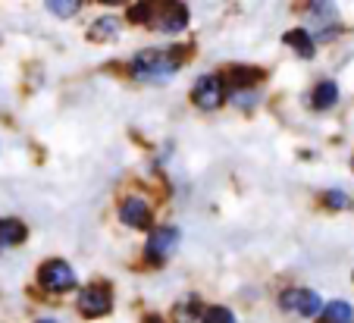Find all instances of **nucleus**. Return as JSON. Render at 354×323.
Returning a JSON list of instances; mask_svg holds the SVG:
<instances>
[{
  "label": "nucleus",
  "mask_w": 354,
  "mask_h": 323,
  "mask_svg": "<svg viewBox=\"0 0 354 323\" xmlns=\"http://www.w3.org/2000/svg\"><path fill=\"white\" fill-rule=\"evenodd\" d=\"M79 308L85 317H104L113 308V292L107 286H88L79 292Z\"/></svg>",
  "instance_id": "39448f33"
},
{
  "label": "nucleus",
  "mask_w": 354,
  "mask_h": 323,
  "mask_svg": "<svg viewBox=\"0 0 354 323\" xmlns=\"http://www.w3.org/2000/svg\"><path fill=\"white\" fill-rule=\"evenodd\" d=\"M28 229L19 220H0V245H19L26 242Z\"/></svg>",
  "instance_id": "f8f14e48"
},
{
  "label": "nucleus",
  "mask_w": 354,
  "mask_h": 323,
  "mask_svg": "<svg viewBox=\"0 0 354 323\" xmlns=\"http://www.w3.org/2000/svg\"><path fill=\"white\" fill-rule=\"evenodd\" d=\"M185 22H188V7H182V3H160V10H154L151 26H157L163 35H176L185 28Z\"/></svg>",
  "instance_id": "0eeeda50"
},
{
  "label": "nucleus",
  "mask_w": 354,
  "mask_h": 323,
  "mask_svg": "<svg viewBox=\"0 0 354 323\" xmlns=\"http://www.w3.org/2000/svg\"><path fill=\"white\" fill-rule=\"evenodd\" d=\"M279 304L286 311H292V314H298V317H317L323 311L320 295L310 292V289H286L279 295Z\"/></svg>",
  "instance_id": "20e7f679"
},
{
  "label": "nucleus",
  "mask_w": 354,
  "mask_h": 323,
  "mask_svg": "<svg viewBox=\"0 0 354 323\" xmlns=\"http://www.w3.org/2000/svg\"><path fill=\"white\" fill-rule=\"evenodd\" d=\"M79 7H82L79 0H50V3H47V10L54 16H75Z\"/></svg>",
  "instance_id": "dca6fc26"
},
{
  "label": "nucleus",
  "mask_w": 354,
  "mask_h": 323,
  "mask_svg": "<svg viewBox=\"0 0 354 323\" xmlns=\"http://www.w3.org/2000/svg\"><path fill=\"white\" fill-rule=\"evenodd\" d=\"M192 101L201 110H216L226 101V85H223L220 75H201L192 88Z\"/></svg>",
  "instance_id": "7ed1b4c3"
},
{
  "label": "nucleus",
  "mask_w": 354,
  "mask_h": 323,
  "mask_svg": "<svg viewBox=\"0 0 354 323\" xmlns=\"http://www.w3.org/2000/svg\"><path fill=\"white\" fill-rule=\"evenodd\" d=\"M323 323H354V308L348 302L323 304Z\"/></svg>",
  "instance_id": "ddd939ff"
},
{
  "label": "nucleus",
  "mask_w": 354,
  "mask_h": 323,
  "mask_svg": "<svg viewBox=\"0 0 354 323\" xmlns=\"http://www.w3.org/2000/svg\"><path fill=\"white\" fill-rule=\"evenodd\" d=\"M38 283H41V289H47V292H69L75 286V273L66 261H57L54 257V261L41 264Z\"/></svg>",
  "instance_id": "f03ea898"
},
{
  "label": "nucleus",
  "mask_w": 354,
  "mask_h": 323,
  "mask_svg": "<svg viewBox=\"0 0 354 323\" xmlns=\"http://www.w3.org/2000/svg\"><path fill=\"white\" fill-rule=\"evenodd\" d=\"M151 19H154V7L151 3H135L129 10V22H151Z\"/></svg>",
  "instance_id": "f3484780"
},
{
  "label": "nucleus",
  "mask_w": 354,
  "mask_h": 323,
  "mask_svg": "<svg viewBox=\"0 0 354 323\" xmlns=\"http://www.w3.org/2000/svg\"><path fill=\"white\" fill-rule=\"evenodd\" d=\"M323 201L329 204V207H335V210H342V207H348V195H342V192H326V198H323Z\"/></svg>",
  "instance_id": "a211bd4d"
},
{
  "label": "nucleus",
  "mask_w": 354,
  "mask_h": 323,
  "mask_svg": "<svg viewBox=\"0 0 354 323\" xmlns=\"http://www.w3.org/2000/svg\"><path fill=\"white\" fill-rule=\"evenodd\" d=\"M147 323H163V320H160V317H147Z\"/></svg>",
  "instance_id": "aec40b11"
},
{
  "label": "nucleus",
  "mask_w": 354,
  "mask_h": 323,
  "mask_svg": "<svg viewBox=\"0 0 354 323\" xmlns=\"http://www.w3.org/2000/svg\"><path fill=\"white\" fill-rule=\"evenodd\" d=\"M201 323H235V317L223 304H210V308L201 311Z\"/></svg>",
  "instance_id": "2eb2a0df"
},
{
  "label": "nucleus",
  "mask_w": 354,
  "mask_h": 323,
  "mask_svg": "<svg viewBox=\"0 0 354 323\" xmlns=\"http://www.w3.org/2000/svg\"><path fill=\"white\" fill-rule=\"evenodd\" d=\"M261 79H263V73L254 66H235L232 73H229V85L232 88H251V91H254V85Z\"/></svg>",
  "instance_id": "9d476101"
},
{
  "label": "nucleus",
  "mask_w": 354,
  "mask_h": 323,
  "mask_svg": "<svg viewBox=\"0 0 354 323\" xmlns=\"http://www.w3.org/2000/svg\"><path fill=\"white\" fill-rule=\"evenodd\" d=\"M179 66V50H141L132 60V75H138L141 82H167Z\"/></svg>",
  "instance_id": "f257e3e1"
},
{
  "label": "nucleus",
  "mask_w": 354,
  "mask_h": 323,
  "mask_svg": "<svg viewBox=\"0 0 354 323\" xmlns=\"http://www.w3.org/2000/svg\"><path fill=\"white\" fill-rule=\"evenodd\" d=\"M120 220L132 229H151V207L145 198H126L120 207Z\"/></svg>",
  "instance_id": "6e6552de"
},
{
  "label": "nucleus",
  "mask_w": 354,
  "mask_h": 323,
  "mask_svg": "<svg viewBox=\"0 0 354 323\" xmlns=\"http://www.w3.org/2000/svg\"><path fill=\"white\" fill-rule=\"evenodd\" d=\"M286 44L298 50L304 60H310V57H314V38H310L304 28H292V32H286Z\"/></svg>",
  "instance_id": "9b49d317"
},
{
  "label": "nucleus",
  "mask_w": 354,
  "mask_h": 323,
  "mask_svg": "<svg viewBox=\"0 0 354 323\" xmlns=\"http://www.w3.org/2000/svg\"><path fill=\"white\" fill-rule=\"evenodd\" d=\"M35 323H57V320H50V317H41V320H35Z\"/></svg>",
  "instance_id": "6ab92c4d"
},
{
  "label": "nucleus",
  "mask_w": 354,
  "mask_h": 323,
  "mask_svg": "<svg viewBox=\"0 0 354 323\" xmlns=\"http://www.w3.org/2000/svg\"><path fill=\"white\" fill-rule=\"evenodd\" d=\"M179 245V229H173V226H160V229H154L151 232V239H147V245H145V255L151 257V261H167L169 255H173V248Z\"/></svg>",
  "instance_id": "423d86ee"
},
{
  "label": "nucleus",
  "mask_w": 354,
  "mask_h": 323,
  "mask_svg": "<svg viewBox=\"0 0 354 323\" xmlns=\"http://www.w3.org/2000/svg\"><path fill=\"white\" fill-rule=\"evenodd\" d=\"M339 101V85L335 82H320V85L314 88V95H310V104H314V110H329L333 104Z\"/></svg>",
  "instance_id": "1a4fd4ad"
},
{
  "label": "nucleus",
  "mask_w": 354,
  "mask_h": 323,
  "mask_svg": "<svg viewBox=\"0 0 354 323\" xmlns=\"http://www.w3.org/2000/svg\"><path fill=\"white\" fill-rule=\"evenodd\" d=\"M116 35H120V22H116L113 16H104V19H97L88 28V38L91 41H113Z\"/></svg>",
  "instance_id": "4468645a"
}]
</instances>
